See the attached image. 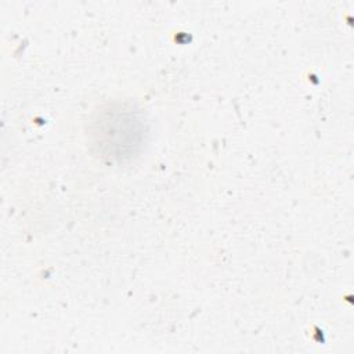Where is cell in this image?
Returning <instances> with one entry per match:
<instances>
[{
	"instance_id": "6da1fadb",
	"label": "cell",
	"mask_w": 354,
	"mask_h": 354,
	"mask_svg": "<svg viewBox=\"0 0 354 354\" xmlns=\"http://www.w3.org/2000/svg\"><path fill=\"white\" fill-rule=\"evenodd\" d=\"M142 123L129 108L102 111L94 122L93 136L104 156L120 159L130 156L142 138Z\"/></svg>"
}]
</instances>
